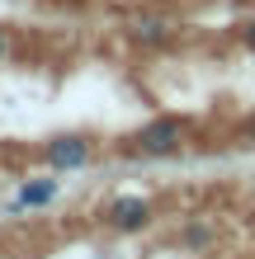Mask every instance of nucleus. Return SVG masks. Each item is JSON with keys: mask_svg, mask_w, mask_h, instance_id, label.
<instances>
[{"mask_svg": "<svg viewBox=\"0 0 255 259\" xmlns=\"http://www.w3.org/2000/svg\"><path fill=\"white\" fill-rule=\"evenodd\" d=\"M57 189H62L57 179H24L14 207H48V203H57Z\"/></svg>", "mask_w": 255, "mask_h": 259, "instance_id": "obj_4", "label": "nucleus"}, {"mask_svg": "<svg viewBox=\"0 0 255 259\" xmlns=\"http://www.w3.org/2000/svg\"><path fill=\"white\" fill-rule=\"evenodd\" d=\"M132 33H137V42H166L175 28L166 19H137V24H132Z\"/></svg>", "mask_w": 255, "mask_h": 259, "instance_id": "obj_5", "label": "nucleus"}, {"mask_svg": "<svg viewBox=\"0 0 255 259\" xmlns=\"http://www.w3.org/2000/svg\"><path fill=\"white\" fill-rule=\"evenodd\" d=\"M241 42H246V48H250V52H255V19H250V24L241 28Z\"/></svg>", "mask_w": 255, "mask_h": 259, "instance_id": "obj_6", "label": "nucleus"}, {"mask_svg": "<svg viewBox=\"0 0 255 259\" xmlns=\"http://www.w3.org/2000/svg\"><path fill=\"white\" fill-rule=\"evenodd\" d=\"M90 160V142L85 137H52L48 142V165L52 170H81Z\"/></svg>", "mask_w": 255, "mask_h": 259, "instance_id": "obj_3", "label": "nucleus"}, {"mask_svg": "<svg viewBox=\"0 0 255 259\" xmlns=\"http://www.w3.org/2000/svg\"><path fill=\"white\" fill-rule=\"evenodd\" d=\"M132 146L142 156H170V151L185 146V118H156V123H147L132 137Z\"/></svg>", "mask_w": 255, "mask_h": 259, "instance_id": "obj_1", "label": "nucleus"}, {"mask_svg": "<svg viewBox=\"0 0 255 259\" xmlns=\"http://www.w3.org/2000/svg\"><path fill=\"white\" fill-rule=\"evenodd\" d=\"M0 57H5V28H0Z\"/></svg>", "mask_w": 255, "mask_h": 259, "instance_id": "obj_8", "label": "nucleus"}, {"mask_svg": "<svg viewBox=\"0 0 255 259\" xmlns=\"http://www.w3.org/2000/svg\"><path fill=\"white\" fill-rule=\"evenodd\" d=\"M241 142H250V146H255V118H250V123L241 127Z\"/></svg>", "mask_w": 255, "mask_h": 259, "instance_id": "obj_7", "label": "nucleus"}, {"mask_svg": "<svg viewBox=\"0 0 255 259\" xmlns=\"http://www.w3.org/2000/svg\"><path fill=\"white\" fill-rule=\"evenodd\" d=\"M152 222V203L147 198H114L109 203V226L114 231H142V226Z\"/></svg>", "mask_w": 255, "mask_h": 259, "instance_id": "obj_2", "label": "nucleus"}]
</instances>
